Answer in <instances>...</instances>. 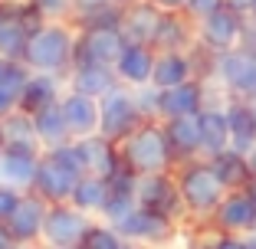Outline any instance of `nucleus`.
Here are the masks:
<instances>
[{"label": "nucleus", "instance_id": "nucleus-2", "mask_svg": "<svg viewBox=\"0 0 256 249\" xmlns=\"http://www.w3.org/2000/svg\"><path fill=\"white\" fill-rule=\"evenodd\" d=\"M174 177H178V187H181L184 197V207H188V220L194 223H210L214 210L224 204V197L230 190L224 187V181L217 177L214 164L207 158H197L188 161V164H178L174 167Z\"/></svg>", "mask_w": 256, "mask_h": 249}, {"label": "nucleus", "instance_id": "nucleus-48", "mask_svg": "<svg viewBox=\"0 0 256 249\" xmlns=\"http://www.w3.org/2000/svg\"><path fill=\"white\" fill-rule=\"evenodd\" d=\"M7 3H26V0H7Z\"/></svg>", "mask_w": 256, "mask_h": 249}, {"label": "nucleus", "instance_id": "nucleus-50", "mask_svg": "<svg viewBox=\"0 0 256 249\" xmlns=\"http://www.w3.org/2000/svg\"><path fill=\"white\" fill-rule=\"evenodd\" d=\"M69 249H79V246H69Z\"/></svg>", "mask_w": 256, "mask_h": 249}, {"label": "nucleus", "instance_id": "nucleus-45", "mask_svg": "<svg viewBox=\"0 0 256 249\" xmlns=\"http://www.w3.org/2000/svg\"><path fill=\"white\" fill-rule=\"evenodd\" d=\"M246 158H250V167H253V177H256V148H253V151L246 154Z\"/></svg>", "mask_w": 256, "mask_h": 249}, {"label": "nucleus", "instance_id": "nucleus-23", "mask_svg": "<svg viewBox=\"0 0 256 249\" xmlns=\"http://www.w3.org/2000/svg\"><path fill=\"white\" fill-rule=\"evenodd\" d=\"M66 85L76 92H86V95L102 98L108 89L118 85V76H115V66H102V62H76L66 76Z\"/></svg>", "mask_w": 256, "mask_h": 249}, {"label": "nucleus", "instance_id": "nucleus-17", "mask_svg": "<svg viewBox=\"0 0 256 249\" xmlns=\"http://www.w3.org/2000/svg\"><path fill=\"white\" fill-rule=\"evenodd\" d=\"M164 125L168 144L174 154V167L188 164V161L204 158V135H200V118L197 115H184V118H168Z\"/></svg>", "mask_w": 256, "mask_h": 249}, {"label": "nucleus", "instance_id": "nucleus-21", "mask_svg": "<svg viewBox=\"0 0 256 249\" xmlns=\"http://www.w3.org/2000/svg\"><path fill=\"white\" fill-rule=\"evenodd\" d=\"M197 46V23L188 13H164L154 49L158 53H190Z\"/></svg>", "mask_w": 256, "mask_h": 249}, {"label": "nucleus", "instance_id": "nucleus-11", "mask_svg": "<svg viewBox=\"0 0 256 249\" xmlns=\"http://www.w3.org/2000/svg\"><path fill=\"white\" fill-rule=\"evenodd\" d=\"M178 227H181V223H174L171 217H161V213L144 210V207H135V210L118 223L125 240L142 243V246H148V249L151 246H168V243L178 236Z\"/></svg>", "mask_w": 256, "mask_h": 249}, {"label": "nucleus", "instance_id": "nucleus-44", "mask_svg": "<svg viewBox=\"0 0 256 249\" xmlns=\"http://www.w3.org/2000/svg\"><path fill=\"white\" fill-rule=\"evenodd\" d=\"M10 62H14V59H4V56H0V79H4V72H7Z\"/></svg>", "mask_w": 256, "mask_h": 249}, {"label": "nucleus", "instance_id": "nucleus-13", "mask_svg": "<svg viewBox=\"0 0 256 249\" xmlns=\"http://www.w3.org/2000/svg\"><path fill=\"white\" fill-rule=\"evenodd\" d=\"M164 13H168V10H161L154 0H138V3L125 7V10H122V23H118L125 43L154 46L161 23H164Z\"/></svg>", "mask_w": 256, "mask_h": 249}, {"label": "nucleus", "instance_id": "nucleus-42", "mask_svg": "<svg viewBox=\"0 0 256 249\" xmlns=\"http://www.w3.org/2000/svg\"><path fill=\"white\" fill-rule=\"evenodd\" d=\"M108 3H112V7H122V10H125V7H132V3H138V0H108Z\"/></svg>", "mask_w": 256, "mask_h": 249}, {"label": "nucleus", "instance_id": "nucleus-24", "mask_svg": "<svg viewBox=\"0 0 256 249\" xmlns=\"http://www.w3.org/2000/svg\"><path fill=\"white\" fill-rule=\"evenodd\" d=\"M200 135H204V158L230 148V121H226V102H210L200 108Z\"/></svg>", "mask_w": 256, "mask_h": 249}, {"label": "nucleus", "instance_id": "nucleus-41", "mask_svg": "<svg viewBox=\"0 0 256 249\" xmlns=\"http://www.w3.org/2000/svg\"><path fill=\"white\" fill-rule=\"evenodd\" d=\"M190 249H210V246H207V233H204L200 240H194V243H190Z\"/></svg>", "mask_w": 256, "mask_h": 249}, {"label": "nucleus", "instance_id": "nucleus-27", "mask_svg": "<svg viewBox=\"0 0 256 249\" xmlns=\"http://www.w3.org/2000/svg\"><path fill=\"white\" fill-rule=\"evenodd\" d=\"M214 164V171H217V177L224 181L226 190H246L250 181H253V167H250V158L243 151H236V148H226V151L214 154V158H207Z\"/></svg>", "mask_w": 256, "mask_h": 249}, {"label": "nucleus", "instance_id": "nucleus-38", "mask_svg": "<svg viewBox=\"0 0 256 249\" xmlns=\"http://www.w3.org/2000/svg\"><path fill=\"white\" fill-rule=\"evenodd\" d=\"M226 7L236 10V13H243V16H250L256 10V0H226Z\"/></svg>", "mask_w": 256, "mask_h": 249}, {"label": "nucleus", "instance_id": "nucleus-35", "mask_svg": "<svg viewBox=\"0 0 256 249\" xmlns=\"http://www.w3.org/2000/svg\"><path fill=\"white\" fill-rule=\"evenodd\" d=\"M224 7H226V0H188L184 13L194 23H200V20H207L210 13H217V10H224Z\"/></svg>", "mask_w": 256, "mask_h": 249}, {"label": "nucleus", "instance_id": "nucleus-1", "mask_svg": "<svg viewBox=\"0 0 256 249\" xmlns=\"http://www.w3.org/2000/svg\"><path fill=\"white\" fill-rule=\"evenodd\" d=\"M76 30L72 20L60 23H43L30 33L26 53H23V66L30 72H53V76H69V69L76 66Z\"/></svg>", "mask_w": 256, "mask_h": 249}, {"label": "nucleus", "instance_id": "nucleus-5", "mask_svg": "<svg viewBox=\"0 0 256 249\" xmlns=\"http://www.w3.org/2000/svg\"><path fill=\"white\" fill-rule=\"evenodd\" d=\"M98 105H102L98 135L112 138L115 144H122L128 135H135L144 121H148V115L142 112V102H138V89H128V85H122V82L98 98Z\"/></svg>", "mask_w": 256, "mask_h": 249}, {"label": "nucleus", "instance_id": "nucleus-12", "mask_svg": "<svg viewBox=\"0 0 256 249\" xmlns=\"http://www.w3.org/2000/svg\"><path fill=\"white\" fill-rule=\"evenodd\" d=\"M207 230H214V233L253 236L256 233V200L246 190H230V194L224 197V204L214 210Z\"/></svg>", "mask_w": 256, "mask_h": 249}, {"label": "nucleus", "instance_id": "nucleus-14", "mask_svg": "<svg viewBox=\"0 0 256 249\" xmlns=\"http://www.w3.org/2000/svg\"><path fill=\"white\" fill-rule=\"evenodd\" d=\"M46 213H50V204H46L40 194L26 190L23 200H20V207L14 210V217L7 220V230H10V236H14L16 246H40Z\"/></svg>", "mask_w": 256, "mask_h": 249}, {"label": "nucleus", "instance_id": "nucleus-49", "mask_svg": "<svg viewBox=\"0 0 256 249\" xmlns=\"http://www.w3.org/2000/svg\"><path fill=\"white\" fill-rule=\"evenodd\" d=\"M250 20H253V23H256V10H253V13H250Z\"/></svg>", "mask_w": 256, "mask_h": 249}, {"label": "nucleus", "instance_id": "nucleus-25", "mask_svg": "<svg viewBox=\"0 0 256 249\" xmlns=\"http://www.w3.org/2000/svg\"><path fill=\"white\" fill-rule=\"evenodd\" d=\"M43 154H30V151H10L4 148L0 154V184L16 190H33V177H36V164Z\"/></svg>", "mask_w": 256, "mask_h": 249}, {"label": "nucleus", "instance_id": "nucleus-30", "mask_svg": "<svg viewBox=\"0 0 256 249\" xmlns=\"http://www.w3.org/2000/svg\"><path fill=\"white\" fill-rule=\"evenodd\" d=\"M106 200H108V177H98V174H82L76 190H72V197H69V204L79 207L82 213H89L96 220L106 210Z\"/></svg>", "mask_w": 256, "mask_h": 249}, {"label": "nucleus", "instance_id": "nucleus-22", "mask_svg": "<svg viewBox=\"0 0 256 249\" xmlns=\"http://www.w3.org/2000/svg\"><path fill=\"white\" fill-rule=\"evenodd\" d=\"M226 121H230V148L250 154L256 148V108L246 98H226Z\"/></svg>", "mask_w": 256, "mask_h": 249}, {"label": "nucleus", "instance_id": "nucleus-8", "mask_svg": "<svg viewBox=\"0 0 256 249\" xmlns=\"http://www.w3.org/2000/svg\"><path fill=\"white\" fill-rule=\"evenodd\" d=\"M89 213H82L72 204H50V213H46L43 223V236H40V246L43 249H69L79 246L86 236V230L92 227Z\"/></svg>", "mask_w": 256, "mask_h": 249}, {"label": "nucleus", "instance_id": "nucleus-3", "mask_svg": "<svg viewBox=\"0 0 256 249\" xmlns=\"http://www.w3.org/2000/svg\"><path fill=\"white\" fill-rule=\"evenodd\" d=\"M82 161L76 154V144H62V148H50L43 151L36 164V177H33V194H40L46 204H69L76 184L82 177Z\"/></svg>", "mask_w": 256, "mask_h": 249}, {"label": "nucleus", "instance_id": "nucleus-26", "mask_svg": "<svg viewBox=\"0 0 256 249\" xmlns=\"http://www.w3.org/2000/svg\"><path fill=\"white\" fill-rule=\"evenodd\" d=\"M197 79L194 69V56L190 53H158L154 59V76H151V85L154 89H174V85H184Z\"/></svg>", "mask_w": 256, "mask_h": 249}, {"label": "nucleus", "instance_id": "nucleus-6", "mask_svg": "<svg viewBox=\"0 0 256 249\" xmlns=\"http://www.w3.org/2000/svg\"><path fill=\"white\" fill-rule=\"evenodd\" d=\"M214 85H220V92L230 98H256V53L253 49H230V53H220L214 62Z\"/></svg>", "mask_w": 256, "mask_h": 249}, {"label": "nucleus", "instance_id": "nucleus-32", "mask_svg": "<svg viewBox=\"0 0 256 249\" xmlns=\"http://www.w3.org/2000/svg\"><path fill=\"white\" fill-rule=\"evenodd\" d=\"M125 246V236L115 223H106V220H92V227L86 230L79 249H122Z\"/></svg>", "mask_w": 256, "mask_h": 249}, {"label": "nucleus", "instance_id": "nucleus-15", "mask_svg": "<svg viewBox=\"0 0 256 249\" xmlns=\"http://www.w3.org/2000/svg\"><path fill=\"white\" fill-rule=\"evenodd\" d=\"M207 95H210V89L204 79H190V82L174 85V89H158V121L200 115V108L207 105Z\"/></svg>", "mask_w": 256, "mask_h": 249}, {"label": "nucleus", "instance_id": "nucleus-36", "mask_svg": "<svg viewBox=\"0 0 256 249\" xmlns=\"http://www.w3.org/2000/svg\"><path fill=\"white\" fill-rule=\"evenodd\" d=\"M20 200H23V190L0 184V223H7V220L14 217V210L20 207Z\"/></svg>", "mask_w": 256, "mask_h": 249}, {"label": "nucleus", "instance_id": "nucleus-31", "mask_svg": "<svg viewBox=\"0 0 256 249\" xmlns=\"http://www.w3.org/2000/svg\"><path fill=\"white\" fill-rule=\"evenodd\" d=\"M26 76H30V69L23 66V62H10L4 79H0V121L7 118V115L20 112V98H23V85H26Z\"/></svg>", "mask_w": 256, "mask_h": 249}, {"label": "nucleus", "instance_id": "nucleus-10", "mask_svg": "<svg viewBox=\"0 0 256 249\" xmlns=\"http://www.w3.org/2000/svg\"><path fill=\"white\" fill-rule=\"evenodd\" d=\"M243 30H246V16L236 13V10L224 7L217 13H210L207 20L197 23V43L204 49H210V53H230L236 49L243 39Z\"/></svg>", "mask_w": 256, "mask_h": 249}, {"label": "nucleus", "instance_id": "nucleus-29", "mask_svg": "<svg viewBox=\"0 0 256 249\" xmlns=\"http://www.w3.org/2000/svg\"><path fill=\"white\" fill-rule=\"evenodd\" d=\"M4 125V141H7L10 151H30V154H43V144H40L36 125H33V115L26 112H14L0 121Z\"/></svg>", "mask_w": 256, "mask_h": 249}, {"label": "nucleus", "instance_id": "nucleus-46", "mask_svg": "<svg viewBox=\"0 0 256 249\" xmlns=\"http://www.w3.org/2000/svg\"><path fill=\"white\" fill-rule=\"evenodd\" d=\"M246 194H250V197H253V200H256V177H253V181H250V187H246Z\"/></svg>", "mask_w": 256, "mask_h": 249}, {"label": "nucleus", "instance_id": "nucleus-39", "mask_svg": "<svg viewBox=\"0 0 256 249\" xmlns=\"http://www.w3.org/2000/svg\"><path fill=\"white\" fill-rule=\"evenodd\" d=\"M154 3L168 13H184V7H188V0H154Z\"/></svg>", "mask_w": 256, "mask_h": 249}, {"label": "nucleus", "instance_id": "nucleus-28", "mask_svg": "<svg viewBox=\"0 0 256 249\" xmlns=\"http://www.w3.org/2000/svg\"><path fill=\"white\" fill-rule=\"evenodd\" d=\"M33 125H36V135H40L43 151H50V148H62V144L76 141L72 131H69L66 112H62V102H56V105L36 112V115H33Z\"/></svg>", "mask_w": 256, "mask_h": 249}, {"label": "nucleus", "instance_id": "nucleus-43", "mask_svg": "<svg viewBox=\"0 0 256 249\" xmlns=\"http://www.w3.org/2000/svg\"><path fill=\"white\" fill-rule=\"evenodd\" d=\"M122 249H148V246H142V243H132V240H125V246Z\"/></svg>", "mask_w": 256, "mask_h": 249}, {"label": "nucleus", "instance_id": "nucleus-7", "mask_svg": "<svg viewBox=\"0 0 256 249\" xmlns=\"http://www.w3.org/2000/svg\"><path fill=\"white\" fill-rule=\"evenodd\" d=\"M135 197H138V207L154 210V213H161V217H171L174 223H184V220H188V207H184V197H181V187H178L174 171L142 174Z\"/></svg>", "mask_w": 256, "mask_h": 249}, {"label": "nucleus", "instance_id": "nucleus-33", "mask_svg": "<svg viewBox=\"0 0 256 249\" xmlns=\"http://www.w3.org/2000/svg\"><path fill=\"white\" fill-rule=\"evenodd\" d=\"M26 3L46 23H60V20H72L76 16V0H26Z\"/></svg>", "mask_w": 256, "mask_h": 249}, {"label": "nucleus", "instance_id": "nucleus-40", "mask_svg": "<svg viewBox=\"0 0 256 249\" xmlns=\"http://www.w3.org/2000/svg\"><path fill=\"white\" fill-rule=\"evenodd\" d=\"M16 243H14V236H10V230H7V223H0V249H14Z\"/></svg>", "mask_w": 256, "mask_h": 249}, {"label": "nucleus", "instance_id": "nucleus-4", "mask_svg": "<svg viewBox=\"0 0 256 249\" xmlns=\"http://www.w3.org/2000/svg\"><path fill=\"white\" fill-rule=\"evenodd\" d=\"M122 148V161L142 177V174H161V171H174V154L168 144L164 125L161 121H144L135 135H128Z\"/></svg>", "mask_w": 256, "mask_h": 249}, {"label": "nucleus", "instance_id": "nucleus-18", "mask_svg": "<svg viewBox=\"0 0 256 249\" xmlns=\"http://www.w3.org/2000/svg\"><path fill=\"white\" fill-rule=\"evenodd\" d=\"M154 59H158V49L154 46L128 43L122 49L118 62H115V76L128 89H144V85H151V76H154Z\"/></svg>", "mask_w": 256, "mask_h": 249}, {"label": "nucleus", "instance_id": "nucleus-34", "mask_svg": "<svg viewBox=\"0 0 256 249\" xmlns=\"http://www.w3.org/2000/svg\"><path fill=\"white\" fill-rule=\"evenodd\" d=\"M207 246L210 249H256V233L240 236V233H207Z\"/></svg>", "mask_w": 256, "mask_h": 249}, {"label": "nucleus", "instance_id": "nucleus-47", "mask_svg": "<svg viewBox=\"0 0 256 249\" xmlns=\"http://www.w3.org/2000/svg\"><path fill=\"white\" fill-rule=\"evenodd\" d=\"M14 249H43V246H14Z\"/></svg>", "mask_w": 256, "mask_h": 249}, {"label": "nucleus", "instance_id": "nucleus-19", "mask_svg": "<svg viewBox=\"0 0 256 249\" xmlns=\"http://www.w3.org/2000/svg\"><path fill=\"white\" fill-rule=\"evenodd\" d=\"M62 112H66V121H69L72 138L98 135V125H102V105H98L96 95L66 89V95H62Z\"/></svg>", "mask_w": 256, "mask_h": 249}, {"label": "nucleus", "instance_id": "nucleus-16", "mask_svg": "<svg viewBox=\"0 0 256 249\" xmlns=\"http://www.w3.org/2000/svg\"><path fill=\"white\" fill-rule=\"evenodd\" d=\"M76 154L82 161L86 174H98V177H112L122 167V148L106 135H89V138H76Z\"/></svg>", "mask_w": 256, "mask_h": 249}, {"label": "nucleus", "instance_id": "nucleus-9", "mask_svg": "<svg viewBox=\"0 0 256 249\" xmlns=\"http://www.w3.org/2000/svg\"><path fill=\"white\" fill-rule=\"evenodd\" d=\"M76 62H102V66H115L125 49V36L122 26H76Z\"/></svg>", "mask_w": 256, "mask_h": 249}, {"label": "nucleus", "instance_id": "nucleus-51", "mask_svg": "<svg viewBox=\"0 0 256 249\" xmlns=\"http://www.w3.org/2000/svg\"><path fill=\"white\" fill-rule=\"evenodd\" d=\"M253 108H256V98H253Z\"/></svg>", "mask_w": 256, "mask_h": 249}, {"label": "nucleus", "instance_id": "nucleus-20", "mask_svg": "<svg viewBox=\"0 0 256 249\" xmlns=\"http://www.w3.org/2000/svg\"><path fill=\"white\" fill-rule=\"evenodd\" d=\"M66 79L62 76H53V72H30L26 76V85H23V98H20V112L26 115H36L43 108L62 102L66 95Z\"/></svg>", "mask_w": 256, "mask_h": 249}, {"label": "nucleus", "instance_id": "nucleus-37", "mask_svg": "<svg viewBox=\"0 0 256 249\" xmlns=\"http://www.w3.org/2000/svg\"><path fill=\"white\" fill-rule=\"evenodd\" d=\"M240 46H243V49H253V53H256V23L250 20V16H246V30H243Z\"/></svg>", "mask_w": 256, "mask_h": 249}]
</instances>
